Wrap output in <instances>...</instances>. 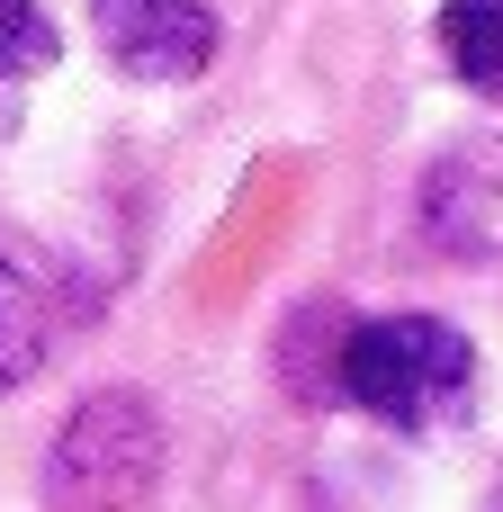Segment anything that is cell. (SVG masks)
<instances>
[{
	"mask_svg": "<svg viewBox=\"0 0 503 512\" xmlns=\"http://www.w3.org/2000/svg\"><path fill=\"white\" fill-rule=\"evenodd\" d=\"M342 396L396 432H450L477 405V351L441 315H369L342 342Z\"/></svg>",
	"mask_w": 503,
	"mask_h": 512,
	"instance_id": "obj_1",
	"label": "cell"
},
{
	"mask_svg": "<svg viewBox=\"0 0 503 512\" xmlns=\"http://www.w3.org/2000/svg\"><path fill=\"white\" fill-rule=\"evenodd\" d=\"M162 468V423L144 396H90L45 450V512H135Z\"/></svg>",
	"mask_w": 503,
	"mask_h": 512,
	"instance_id": "obj_2",
	"label": "cell"
},
{
	"mask_svg": "<svg viewBox=\"0 0 503 512\" xmlns=\"http://www.w3.org/2000/svg\"><path fill=\"white\" fill-rule=\"evenodd\" d=\"M441 54L468 90L503 99V0H450L441 9Z\"/></svg>",
	"mask_w": 503,
	"mask_h": 512,
	"instance_id": "obj_4",
	"label": "cell"
},
{
	"mask_svg": "<svg viewBox=\"0 0 503 512\" xmlns=\"http://www.w3.org/2000/svg\"><path fill=\"white\" fill-rule=\"evenodd\" d=\"M54 54H63L54 18H45L36 0H0V81H27V72H45Z\"/></svg>",
	"mask_w": 503,
	"mask_h": 512,
	"instance_id": "obj_6",
	"label": "cell"
},
{
	"mask_svg": "<svg viewBox=\"0 0 503 512\" xmlns=\"http://www.w3.org/2000/svg\"><path fill=\"white\" fill-rule=\"evenodd\" d=\"M36 360H45V306H36L27 270H9V261H0V396H9Z\"/></svg>",
	"mask_w": 503,
	"mask_h": 512,
	"instance_id": "obj_5",
	"label": "cell"
},
{
	"mask_svg": "<svg viewBox=\"0 0 503 512\" xmlns=\"http://www.w3.org/2000/svg\"><path fill=\"white\" fill-rule=\"evenodd\" d=\"M90 36L135 81H189L216 54V9L207 0H90Z\"/></svg>",
	"mask_w": 503,
	"mask_h": 512,
	"instance_id": "obj_3",
	"label": "cell"
},
{
	"mask_svg": "<svg viewBox=\"0 0 503 512\" xmlns=\"http://www.w3.org/2000/svg\"><path fill=\"white\" fill-rule=\"evenodd\" d=\"M486 512H503V504H486Z\"/></svg>",
	"mask_w": 503,
	"mask_h": 512,
	"instance_id": "obj_7",
	"label": "cell"
}]
</instances>
